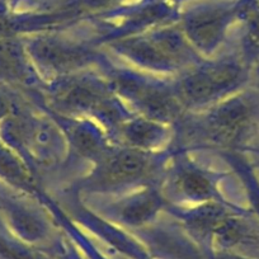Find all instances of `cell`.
<instances>
[{
	"instance_id": "7a4b0ae2",
	"label": "cell",
	"mask_w": 259,
	"mask_h": 259,
	"mask_svg": "<svg viewBox=\"0 0 259 259\" xmlns=\"http://www.w3.org/2000/svg\"><path fill=\"white\" fill-rule=\"evenodd\" d=\"M145 168V160L135 154H123L109 160L103 169L107 182H121L140 176Z\"/></svg>"
},
{
	"instance_id": "277c9868",
	"label": "cell",
	"mask_w": 259,
	"mask_h": 259,
	"mask_svg": "<svg viewBox=\"0 0 259 259\" xmlns=\"http://www.w3.org/2000/svg\"><path fill=\"white\" fill-rule=\"evenodd\" d=\"M183 184L186 191L191 192L193 194H206L210 191V186H208L207 182L202 178V177H198L196 174H188L183 178Z\"/></svg>"
},
{
	"instance_id": "6da1fadb",
	"label": "cell",
	"mask_w": 259,
	"mask_h": 259,
	"mask_svg": "<svg viewBox=\"0 0 259 259\" xmlns=\"http://www.w3.org/2000/svg\"><path fill=\"white\" fill-rule=\"evenodd\" d=\"M250 118V109L241 102L230 104L220 112L216 121L218 131L223 138L234 139L240 135Z\"/></svg>"
},
{
	"instance_id": "3957f363",
	"label": "cell",
	"mask_w": 259,
	"mask_h": 259,
	"mask_svg": "<svg viewBox=\"0 0 259 259\" xmlns=\"http://www.w3.org/2000/svg\"><path fill=\"white\" fill-rule=\"evenodd\" d=\"M236 78H238V69L231 68V66L219 69L213 73L206 74L202 78L192 80L191 85H189V92L193 96L203 97L205 94L211 93L212 91H218L221 87L231 83Z\"/></svg>"
},
{
	"instance_id": "5b68a950",
	"label": "cell",
	"mask_w": 259,
	"mask_h": 259,
	"mask_svg": "<svg viewBox=\"0 0 259 259\" xmlns=\"http://www.w3.org/2000/svg\"><path fill=\"white\" fill-rule=\"evenodd\" d=\"M221 259H240V258H234V256H226V258H221Z\"/></svg>"
}]
</instances>
